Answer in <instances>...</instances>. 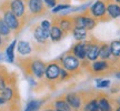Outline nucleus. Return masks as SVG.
<instances>
[{
    "label": "nucleus",
    "instance_id": "nucleus-1",
    "mask_svg": "<svg viewBox=\"0 0 120 111\" xmlns=\"http://www.w3.org/2000/svg\"><path fill=\"white\" fill-rule=\"evenodd\" d=\"M60 63H61V67L64 68L66 70H68L69 72H76L77 70L80 69V66H81V60H79L76 57L73 56L72 53H67L64 55L61 60H60Z\"/></svg>",
    "mask_w": 120,
    "mask_h": 111
},
{
    "label": "nucleus",
    "instance_id": "nucleus-2",
    "mask_svg": "<svg viewBox=\"0 0 120 111\" xmlns=\"http://www.w3.org/2000/svg\"><path fill=\"white\" fill-rule=\"evenodd\" d=\"M72 22L73 26L83 27L88 31L94 29L96 26H97V20L94 17L88 16V15H77V16H75L72 18Z\"/></svg>",
    "mask_w": 120,
    "mask_h": 111
},
{
    "label": "nucleus",
    "instance_id": "nucleus-3",
    "mask_svg": "<svg viewBox=\"0 0 120 111\" xmlns=\"http://www.w3.org/2000/svg\"><path fill=\"white\" fill-rule=\"evenodd\" d=\"M89 13L96 20L102 19L107 15V4L105 0H96L94 4H90Z\"/></svg>",
    "mask_w": 120,
    "mask_h": 111
},
{
    "label": "nucleus",
    "instance_id": "nucleus-4",
    "mask_svg": "<svg viewBox=\"0 0 120 111\" xmlns=\"http://www.w3.org/2000/svg\"><path fill=\"white\" fill-rule=\"evenodd\" d=\"M45 69H46V64L41 59L30 60L28 70H29L30 74L36 79L40 80V79H42L45 77Z\"/></svg>",
    "mask_w": 120,
    "mask_h": 111
},
{
    "label": "nucleus",
    "instance_id": "nucleus-5",
    "mask_svg": "<svg viewBox=\"0 0 120 111\" xmlns=\"http://www.w3.org/2000/svg\"><path fill=\"white\" fill-rule=\"evenodd\" d=\"M60 69H61V66L57 62L48 63L46 66V69H45V78L47 79V81L55 82L57 80H59Z\"/></svg>",
    "mask_w": 120,
    "mask_h": 111
},
{
    "label": "nucleus",
    "instance_id": "nucleus-6",
    "mask_svg": "<svg viewBox=\"0 0 120 111\" xmlns=\"http://www.w3.org/2000/svg\"><path fill=\"white\" fill-rule=\"evenodd\" d=\"M4 21L7 23V26L11 29V31H18L21 28V23H20V18H18L15 13L11 12V10H6L2 16Z\"/></svg>",
    "mask_w": 120,
    "mask_h": 111
},
{
    "label": "nucleus",
    "instance_id": "nucleus-7",
    "mask_svg": "<svg viewBox=\"0 0 120 111\" xmlns=\"http://www.w3.org/2000/svg\"><path fill=\"white\" fill-rule=\"evenodd\" d=\"M64 100L68 102L70 108L73 111H80L83 106V100H82L81 96L76 92H70L64 96Z\"/></svg>",
    "mask_w": 120,
    "mask_h": 111
},
{
    "label": "nucleus",
    "instance_id": "nucleus-8",
    "mask_svg": "<svg viewBox=\"0 0 120 111\" xmlns=\"http://www.w3.org/2000/svg\"><path fill=\"white\" fill-rule=\"evenodd\" d=\"M100 44L92 41H86V59L88 61H96L99 58Z\"/></svg>",
    "mask_w": 120,
    "mask_h": 111
},
{
    "label": "nucleus",
    "instance_id": "nucleus-9",
    "mask_svg": "<svg viewBox=\"0 0 120 111\" xmlns=\"http://www.w3.org/2000/svg\"><path fill=\"white\" fill-rule=\"evenodd\" d=\"M9 9L18 18H22L26 13L27 7L23 0H11L10 4H9Z\"/></svg>",
    "mask_w": 120,
    "mask_h": 111
},
{
    "label": "nucleus",
    "instance_id": "nucleus-10",
    "mask_svg": "<svg viewBox=\"0 0 120 111\" xmlns=\"http://www.w3.org/2000/svg\"><path fill=\"white\" fill-rule=\"evenodd\" d=\"M27 8L31 15H41L45 11V4L42 0H28Z\"/></svg>",
    "mask_w": 120,
    "mask_h": 111
},
{
    "label": "nucleus",
    "instance_id": "nucleus-11",
    "mask_svg": "<svg viewBox=\"0 0 120 111\" xmlns=\"http://www.w3.org/2000/svg\"><path fill=\"white\" fill-rule=\"evenodd\" d=\"M34 40L37 41L40 44H45L47 42V40L49 39V32L48 31H45V30L39 26H36L34 29Z\"/></svg>",
    "mask_w": 120,
    "mask_h": 111
},
{
    "label": "nucleus",
    "instance_id": "nucleus-12",
    "mask_svg": "<svg viewBox=\"0 0 120 111\" xmlns=\"http://www.w3.org/2000/svg\"><path fill=\"white\" fill-rule=\"evenodd\" d=\"M109 67H110V64L108 62V60H103V59L92 61V63H91V70L94 73L106 72L108 69H109Z\"/></svg>",
    "mask_w": 120,
    "mask_h": 111
},
{
    "label": "nucleus",
    "instance_id": "nucleus-13",
    "mask_svg": "<svg viewBox=\"0 0 120 111\" xmlns=\"http://www.w3.org/2000/svg\"><path fill=\"white\" fill-rule=\"evenodd\" d=\"M16 48H17V52L19 53V56H22V57H27V56L31 55V52H32L31 44L26 40L17 41V47Z\"/></svg>",
    "mask_w": 120,
    "mask_h": 111
},
{
    "label": "nucleus",
    "instance_id": "nucleus-14",
    "mask_svg": "<svg viewBox=\"0 0 120 111\" xmlns=\"http://www.w3.org/2000/svg\"><path fill=\"white\" fill-rule=\"evenodd\" d=\"M71 52L79 60H85L86 59V42L79 41L78 43H76L71 49Z\"/></svg>",
    "mask_w": 120,
    "mask_h": 111
},
{
    "label": "nucleus",
    "instance_id": "nucleus-15",
    "mask_svg": "<svg viewBox=\"0 0 120 111\" xmlns=\"http://www.w3.org/2000/svg\"><path fill=\"white\" fill-rule=\"evenodd\" d=\"M64 37V31L60 28L58 25H52L50 32H49V38L52 42H58Z\"/></svg>",
    "mask_w": 120,
    "mask_h": 111
},
{
    "label": "nucleus",
    "instance_id": "nucleus-16",
    "mask_svg": "<svg viewBox=\"0 0 120 111\" xmlns=\"http://www.w3.org/2000/svg\"><path fill=\"white\" fill-rule=\"evenodd\" d=\"M107 15L110 19H117L120 17V4L110 1L107 4Z\"/></svg>",
    "mask_w": 120,
    "mask_h": 111
},
{
    "label": "nucleus",
    "instance_id": "nucleus-17",
    "mask_svg": "<svg viewBox=\"0 0 120 111\" xmlns=\"http://www.w3.org/2000/svg\"><path fill=\"white\" fill-rule=\"evenodd\" d=\"M71 33L77 41H85L88 38V30L83 27L73 26V28L71 29Z\"/></svg>",
    "mask_w": 120,
    "mask_h": 111
},
{
    "label": "nucleus",
    "instance_id": "nucleus-18",
    "mask_svg": "<svg viewBox=\"0 0 120 111\" xmlns=\"http://www.w3.org/2000/svg\"><path fill=\"white\" fill-rule=\"evenodd\" d=\"M17 47V40H12L11 42L8 44V47L6 48V51H4V58L7 59L8 62L13 63L15 62V50Z\"/></svg>",
    "mask_w": 120,
    "mask_h": 111
},
{
    "label": "nucleus",
    "instance_id": "nucleus-19",
    "mask_svg": "<svg viewBox=\"0 0 120 111\" xmlns=\"http://www.w3.org/2000/svg\"><path fill=\"white\" fill-rule=\"evenodd\" d=\"M0 96L4 98L6 102H10L15 98V88L12 85H6L2 91H0Z\"/></svg>",
    "mask_w": 120,
    "mask_h": 111
},
{
    "label": "nucleus",
    "instance_id": "nucleus-20",
    "mask_svg": "<svg viewBox=\"0 0 120 111\" xmlns=\"http://www.w3.org/2000/svg\"><path fill=\"white\" fill-rule=\"evenodd\" d=\"M58 26L64 30V32H68L71 31V29L73 28V22H72V18L69 17H62L59 19L58 21Z\"/></svg>",
    "mask_w": 120,
    "mask_h": 111
},
{
    "label": "nucleus",
    "instance_id": "nucleus-21",
    "mask_svg": "<svg viewBox=\"0 0 120 111\" xmlns=\"http://www.w3.org/2000/svg\"><path fill=\"white\" fill-rule=\"evenodd\" d=\"M43 101L42 100H30L29 102L26 104L23 111H39L42 108Z\"/></svg>",
    "mask_w": 120,
    "mask_h": 111
},
{
    "label": "nucleus",
    "instance_id": "nucleus-22",
    "mask_svg": "<svg viewBox=\"0 0 120 111\" xmlns=\"http://www.w3.org/2000/svg\"><path fill=\"white\" fill-rule=\"evenodd\" d=\"M52 106H53V109H58V110H61V111H73L70 106L68 104V102L64 99H57L53 101L52 103Z\"/></svg>",
    "mask_w": 120,
    "mask_h": 111
},
{
    "label": "nucleus",
    "instance_id": "nucleus-23",
    "mask_svg": "<svg viewBox=\"0 0 120 111\" xmlns=\"http://www.w3.org/2000/svg\"><path fill=\"white\" fill-rule=\"evenodd\" d=\"M98 104H99V111H112L113 110L111 102L106 97L98 98Z\"/></svg>",
    "mask_w": 120,
    "mask_h": 111
},
{
    "label": "nucleus",
    "instance_id": "nucleus-24",
    "mask_svg": "<svg viewBox=\"0 0 120 111\" xmlns=\"http://www.w3.org/2000/svg\"><path fill=\"white\" fill-rule=\"evenodd\" d=\"M82 110L83 111H99L98 99L97 98L90 99L89 101H87L86 103H83Z\"/></svg>",
    "mask_w": 120,
    "mask_h": 111
},
{
    "label": "nucleus",
    "instance_id": "nucleus-25",
    "mask_svg": "<svg viewBox=\"0 0 120 111\" xmlns=\"http://www.w3.org/2000/svg\"><path fill=\"white\" fill-rule=\"evenodd\" d=\"M112 57L111 50H110V46L103 43L100 46V53H99V58L103 60H109Z\"/></svg>",
    "mask_w": 120,
    "mask_h": 111
},
{
    "label": "nucleus",
    "instance_id": "nucleus-26",
    "mask_svg": "<svg viewBox=\"0 0 120 111\" xmlns=\"http://www.w3.org/2000/svg\"><path fill=\"white\" fill-rule=\"evenodd\" d=\"M109 46H110L112 56L115 58H119L120 59V40H113Z\"/></svg>",
    "mask_w": 120,
    "mask_h": 111
},
{
    "label": "nucleus",
    "instance_id": "nucleus-27",
    "mask_svg": "<svg viewBox=\"0 0 120 111\" xmlns=\"http://www.w3.org/2000/svg\"><path fill=\"white\" fill-rule=\"evenodd\" d=\"M10 33H11V29L7 26V23L4 21V19H0V34H1V37L8 38Z\"/></svg>",
    "mask_w": 120,
    "mask_h": 111
},
{
    "label": "nucleus",
    "instance_id": "nucleus-28",
    "mask_svg": "<svg viewBox=\"0 0 120 111\" xmlns=\"http://www.w3.org/2000/svg\"><path fill=\"white\" fill-rule=\"evenodd\" d=\"M71 8L69 4H56L53 8L51 9V12L52 13H61L62 11L67 10V9Z\"/></svg>",
    "mask_w": 120,
    "mask_h": 111
},
{
    "label": "nucleus",
    "instance_id": "nucleus-29",
    "mask_svg": "<svg viewBox=\"0 0 120 111\" xmlns=\"http://www.w3.org/2000/svg\"><path fill=\"white\" fill-rule=\"evenodd\" d=\"M110 85H111V82H110V80H108V79H98L97 80V88H100V89H102V88H109Z\"/></svg>",
    "mask_w": 120,
    "mask_h": 111
},
{
    "label": "nucleus",
    "instance_id": "nucleus-30",
    "mask_svg": "<svg viewBox=\"0 0 120 111\" xmlns=\"http://www.w3.org/2000/svg\"><path fill=\"white\" fill-rule=\"evenodd\" d=\"M69 78H70V72H69L68 70H66L64 68H62V67H61V69H60L59 80H60V81H64V80H68Z\"/></svg>",
    "mask_w": 120,
    "mask_h": 111
},
{
    "label": "nucleus",
    "instance_id": "nucleus-31",
    "mask_svg": "<svg viewBox=\"0 0 120 111\" xmlns=\"http://www.w3.org/2000/svg\"><path fill=\"white\" fill-rule=\"evenodd\" d=\"M51 26H52L51 21H50V20H47V19L42 20V21H41V23H40V27H41L45 31H48V32H50Z\"/></svg>",
    "mask_w": 120,
    "mask_h": 111
},
{
    "label": "nucleus",
    "instance_id": "nucleus-32",
    "mask_svg": "<svg viewBox=\"0 0 120 111\" xmlns=\"http://www.w3.org/2000/svg\"><path fill=\"white\" fill-rule=\"evenodd\" d=\"M6 85H7V77L4 72H0V91H2Z\"/></svg>",
    "mask_w": 120,
    "mask_h": 111
},
{
    "label": "nucleus",
    "instance_id": "nucleus-33",
    "mask_svg": "<svg viewBox=\"0 0 120 111\" xmlns=\"http://www.w3.org/2000/svg\"><path fill=\"white\" fill-rule=\"evenodd\" d=\"M45 6L49 9H52L57 4V0H42Z\"/></svg>",
    "mask_w": 120,
    "mask_h": 111
},
{
    "label": "nucleus",
    "instance_id": "nucleus-34",
    "mask_svg": "<svg viewBox=\"0 0 120 111\" xmlns=\"http://www.w3.org/2000/svg\"><path fill=\"white\" fill-rule=\"evenodd\" d=\"M4 103H6V101H4V98H2V97L0 96V106H4Z\"/></svg>",
    "mask_w": 120,
    "mask_h": 111
},
{
    "label": "nucleus",
    "instance_id": "nucleus-35",
    "mask_svg": "<svg viewBox=\"0 0 120 111\" xmlns=\"http://www.w3.org/2000/svg\"><path fill=\"white\" fill-rule=\"evenodd\" d=\"M42 111H55V109H52V108H46V109H43Z\"/></svg>",
    "mask_w": 120,
    "mask_h": 111
},
{
    "label": "nucleus",
    "instance_id": "nucleus-36",
    "mask_svg": "<svg viewBox=\"0 0 120 111\" xmlns=\"http://www.w3.org/2000/svg\"><path fill=\"white\" fill-rule=\"evenodd\" d=\"M116 78L120 80V71H119V72H117V73H116Z\"/></svg>",
    "mask_w": 120,
    "mask_h": 111
},
{
    "label": "nucleus",
    "instance_id": "nucleus-37",
    "mask_svg": "<svg viewBox=\"0 0 120 111\" xmlns=\"http://www.w3.org/2000/svg\"><path fill=\"white\" fill-rule=\"evenodd\" d=\"M2 46V37H1V34H0V47Z\"/></svg>",
    "mask_w": 120,
    "mask_h": 111
},
{
    "label": "nucleus",
    "instance_id": "nucleus-38",
    "mask_svg": "<svg viewBox=\"0 0 120 111\" xmlns=\"http://www.w3.org/2000/svg\"><path fill=\"white\" fill-rule=\"evenodd\" d=\"M115 111H120V104H119V106H118V107L116 108V110H115Z\"/></svg>",
    "mask_w": 120,
    "mask_h": 111
},
{
    "label": "nucleus",
    "instance_id": "nucleus-39",
    "mask_svg": "<svg viewBox=\"0 0 120 111\" xmlns=\"http://www.w3.org/2000/svg\"><path fill=\"white\" fill-rule=\"evenodd\" d=\"M113 1H115V2H117V4H120V0H113Z\"/></svg>",
    "mask_w": 120,
    "mask_h": 111
},
{
    "label": "nucleus",
    "instance_id": "nucleus-40",
    "mask_svg": "<svg viewBox=\"0 0 120 111\" xmlns=\"http://www.w3.org/2000/svg\"><path fill=\"white\" fill-rule=\"evenodd\" d=\"M55 111H61V110H58V109H55Z\"/></svg>",
    "mask_w": 120,
    "mask_h": 111
},
{
    "label": "nucleus",
    "instance_id": "nucleus-41",
    "mask_svg": "<svg viewBox=\"0 0 120 111\" xmlns=\"http://www.w3.org/2000/svg\"><path fill=\"white\" fill-rule=\"evenodd\" d=\"M118 101H119V104H120V97H119V100H118Z\"/></svg>",
    "mask_w": 120,
    "mask_h": 111
},
{
    "label": "nucleus",
    "instance_id": "nucleus-42",
    "mask_svg": "<svg viewBox=\"0 0 120 111\" xmlns=\"http://www.w3.org/2000/svg\"><path fill=\"white\" fill-rule=\"evenodd\" d=\"M119 40H120V39H119Z\"/></svg>",
    "mask_w": 120,
    "mask_h": 111
}]
</instances>
